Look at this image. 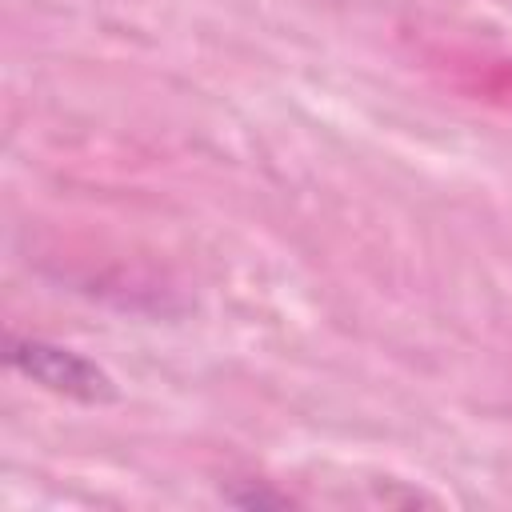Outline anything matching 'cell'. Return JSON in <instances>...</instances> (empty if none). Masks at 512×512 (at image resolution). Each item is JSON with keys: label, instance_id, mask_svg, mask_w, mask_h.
Masks as SVG:
<instances>
[{"label": "cell", "instance_id": "cell-1", "mask_svg": "<svg viewBox=\"0 0 512 512\" xmlns=\"http://www.w3.org/2000/svg\"><path fill=\"white\" fill-rule=\"evenodd\" d=\"M8 364L60 396H76V400H112L116 396L112 380L92 360H84L80 352L44 344V340H8Z\"/></svg>", "mask_w": 512, "mask_h": 512}]
</instances>
